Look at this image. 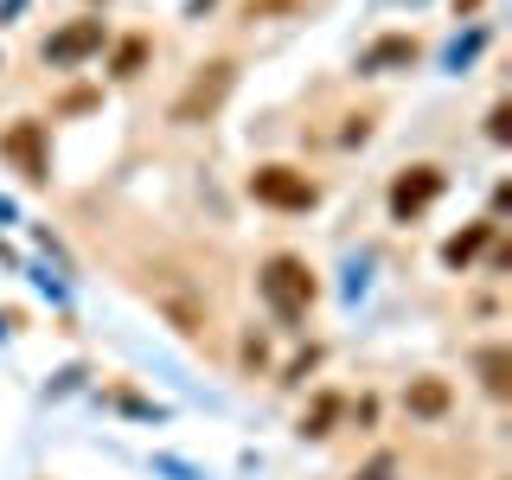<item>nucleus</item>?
<instances>
[{"label":"nucleus","mask_w":512,"mask_h":480,"mask_svg":"<svg viewBox=\"0 0 512 480\" xmlns=\"http://www.w3.org/2000/svg\"><path fill=\"white\" fill-rule=\"evenodd\" d=\"M448 404H455V391H448L442 378H429V372L404 384V410L410 416H429V423H436V416H448Z\"/></svg>","instance_id":"10"},{"label":"nucleus","mask_w":512,"mask_h":480,"mask_svg":"<svg viewBox=\"0 0 512 480\" xmlns=\"http://www.w3.org/2000/svg\"><path fill=\"white\" fill-rule=\"evenodd\" d=\"M416 58H423V39H410V32H391V39H378L372 52L359 58V71H384V64H404V71H410Z\"/></svg>","instance_id":"11"},{"label":"nucleus","mask_w":512,"mask_h":480,"mask_svg":"<svg viewBox=\"0 0 512 480\" xmlns=\"http://www.w3.org/2000/svg\"><path fill=\"white\" fill-rule=\"evenodd\" d=\"M493 237H500V218H474L468 231H455V237H448V244H442V263H448V269H468L474 256L493 244Z\"/></svg>","instance_id":"8"},{"label":"nucleus","mask_w":512,"mask_h":480,"mask_svg":"<svg viewBox=\"0 0 512 480\" xmlns=\"http://www.w3.org/2000/svg\"><path fill=\"white\" fill-rule=\"evenodd\" d=\"M474 365H480V391H487L493 404H506V397H512V346H506V340L480 346Z\"/></svg>","instance_id":"7"},{"label":"nucleus","mask_w":512,"mask_h":480,"mask_svg":"<svg viewBox=\"0 0 512 480\" xmlns=\"http://www.w3.org/2000/svg\"><path fill=\"white\" fill-rule=\"evenodd\" d=\"M346 404H340V391H320L314 397V410H301V436L308 442H320V436H333V416H340Z\"/></svg>","instance_id":"12"},{"label":"nucleus","mask_w":512,"mask_h":480,"mask_svg":"<svg viewBox=\"0 0 512 480\" xmlns=\"http://www.w3.org/2000/svg\"><path fill=\"white\" fill-rule=\"evenodd\" d=\"M148 58H154V39L148 32H128V39L109 45V77H116V84H135V77L148 71Z\"/></svg>","instance_id":"9"},{"label":"nucleus","mask_w":512,"mask_h":480,"mask_svg":"<svg viewBox=\"0 0 512 480\" xmlns=\"http://www.w3.org/2000/svg\"><path fill=\"white\" fill-rule=\"evenodd\" d=\"M205 7H212V0H192V13H205Z\"/></svg>","instance_id":"16"},{"label":"nucleus","mask_w":512,"mask_h":480,"mask_svg":"<svg viewBox=\"0 0 512 480\" xmlns=\"http://www.w3.org/2000/svg\"><path fill=\"white\" fill-rule=\"evenodd\" d=\"M480 7V0H455V13H474Z\"/></svg>","instance_id":"15"},{"label":"nucleus","mask_w":512,"mask_h":480,"mask_svg":"<svg viewBox=\"0 0 512 480\" xmlns=\"http://www.w3.org/2000/svg\"><path fill=\"white\" fill-rule=\"evenodd\" d=\"M352 480H397V455H391V448H378V455L365 461V468L352 474Z\"/></svg>","instance_id":"14"},{"label":"nucleus","mask_w":512,"mask_h":480,"mask_svg":"<svg viewBox=\"0 0 512 480\" xmlns=\"http://www.w3.org/2000/svg\"><path fill=\"white\" fill-rule=\"evenodd\" d=\"M231 90H237V58H205L199 71L186 77V90L173 96L167 122H173V128H199V122H212L218 109L231 103Z\"/></svg>","instance_id":"2"},{"label":"nucleus","mask_w":512,"mask_h":480,"mask_svg":"<svg viewBox=\"0 0 512 480\" xmlns=\"http://www.w3.org/2000/svg\"><path fill=\"white\" fill-rule=\"evenodd\" d=\"M0 160L20 167L26 186H45V180H52V141H45V122L39 116L7 122V128H0Z\"/></svg>","instance_id":"6"},{"label":"nucleus","mask_w":512,"mask_h":480,"mask_svg":"<svg viewBox=\"0 0 512 480\" xmlns=\"http://www.w3.org/2000/svg\"><path fill=\"white\" fill-rule=\"evenodd\" d=\"M256 295L269 301V314H276L282 327H301V320L320 308V276L301 250H269L263 263H256Z\"/></svg>","instance_id":"1"},{"label":"nucleus","mask_w":512,"mask_h":480,"mask_svg":"<svg viewBox=\"0 0 512 480\" xmlns=\"http://www.w3.org/2000/svg\"><path fill=\"white\" fill-rule=\"evenodd\" d=\"M109 52V26L96 20V13H77V20H64L58 32H45L39 39V58L52 64V71H77L84 58Z\"/></svg>","instance_id":"5"},{"label":"nucleus","mask_w":512,"mask_h":480,"mask_svg":"<svg viewBox=\"0 0 512 480\" xmlns=\"http://www.w3.org/2000/svg\"><path fill=\"white\" fill-rule=\"evenodd\" d=\"M487 141H493V148H506V141H512V103H506V96L487 109Z\"/></svg>","instance_id":"13"},{"label":"nucleus","mask_w":512,"mask_h":480,"mask_svg":"<svg viewBox=\"0 0 512 480\" xmlns=\"http://www.w3.org/2000/svg\"><path fill=\"white\" fill-rule=\"evenodd\" d=\"M250 199L256 205H269V212H314L320 205V180L308 167H288V160H263V167H250Z\"/></svg>","instance_id":"3"},{"label":"nucleus","mask_w":512,"mask_h":480,"mask_svg":"<svg viewBox=\"0 0 512 480\" xmlns=\"http://www.w3.org/2000/svg\"><path fill=\"white\" fill-rule=\"evenodd\" d=\"M448 192V167H436V160H410V167L391 173V186H384V212H391V224H416Z\"/></svg>","instance_id":"4"}]
</instances>
